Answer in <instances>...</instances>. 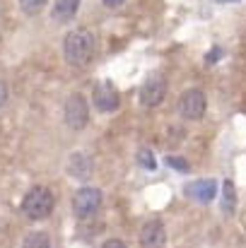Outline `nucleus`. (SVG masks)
<instances>
[{
  "instance_id": "nucleus-10",
  "label": "nucleus",
  "mask_w": 246,
  "mask_h": 248,
  "mask_svg": "<svg viewBox=\"0 0 246 248\" xmlns=\"http://www.w3.org/2000/svg\"><path fill=\"white\" fill-rule=\"evenodd\" d=\"M68 171H70V176H75V178H80V181H87V178L92 176V171H94V162H92V157L78 152V155L70 157Z\"/></svg>"
},
{
  "instance_id": "nucleus-18",
  "label": "nucleus",
  "mask_w": 246,
  "mask_h": 248,
  "mask_svg": "<svg viewBox=\"0 0 246 248\" xmlns=\"http://www.w3.org/2000/svg\"><path fill=\"white\" fill-rule=\"evenodd\" d=\"M5 101H7V87H5V82H0V108Z\"/></svg>"
},
{
  "instance_id": "nucleus-12",
  "label": "nucleus",
  "mask_w": 246,
  "mask_h": 248,
  "mask_svg": "<svg viewBox=\"0 0 246 248\" xmlns=\"http://www.w3.org/2000/svg\"><path fill=\"white\" fill-rule=\"evenodd\" d=\"M222 210L227 215H234V210H237V190H234L232 181L222 183Z\"/></svg>"
},
{
  "instance_id": "nucleus-16",
  "label": "nucleus",
  "mask_w": 246,
  "mask_h": 248,
  "mask_svg": "<svg viewBox=\"0 0 246 248\" xmlns=\"http://www.w3.org/2000/svg\"><path fill=\"white\" fill-rule=\"evenodd\" d=\"M166 164L174 166L176 171H188V164L183 159H179V157H166Z\"/></svg>"
},
{
  "instance_id": "nucleus-20",
  "label": "nucleus",
  "mask_w": 246,
  "mask_h": 248,
  "mask_svg": "<svg viewBox=\"0 0 246 248\" xmlns=\"http://www.w3.org/2000/svg\"><path fill=\"white\" fill-rule=\"evenodd\" d=\"M126 0H104V5L106 7H118V5H123Z\"/></svg>"
},
{
  "instance_id": "nucleus-14",
  "label": "nucleus",
  "mask_w": 246,
  "mask_h": 248,
  "mask_svg": "<svg viewBox=\"0 0 246 248\" xmlns=\"http://www.w3.org/2000/svg\"><path fill=\"white\" fill-rule=\"evenodd\" d=\"M138 162L143 169H148V171H155L157 169V159H155V155L150 152V150H140L138 152Z\"/></svg>"
},
{
  "instance_id": "nucleus-8",
  "label": "nucleus",
  "mask_w": 246,
  "mask_h": 248,
  "mask_svg": "<svg viewBox=\"0 0 246 248\" xmlns=\"http://www.w3.org/2000/svg\"><path fill=\"white\" fill-rule=\"evenodd\" d=\"M164 94H166V82H164L162 78H152V80H148V82L143 84L140 101L145 106H157V104H162Z\"/></svg>"
},
{
  "instance_id": "nucleus-11",
  "label": "nucleus",
  "mask_w": 246,
  "mask_h": 248,
  "mask_svg": "<svg viewBox=\"0 0 246 248\" xmlns=\"http://www.w3.org/2000/svg\"><path fill=\"white\" fill-rule=\"evenodd\" d=\"M80 10V0H56L53 2V17L58 22H70Z\"/></svg>"
},
{
  "instance_id": "nucleus-3",
  "label": "nucleus",
  "mask_w": 246,
  "mask_h": 248,
  "mask_svg": "<svg viewBox=\"0 0 246 248\" xmlns=\"http://www.w3.org/2000/svg\"><path fill=\"white\" fill-rule=\"evenodd\" d=\"M99 205H101V193H99V188L84 186V188H80V190L73 195V212H75L80 219H87V217L97 215Z\"/></svg>"
},
{
  "instance_id": "nucleus-9",
  "label": "nucleus",
  "mask_w": 246,
  "mask_h": 248,
  "mask_svg": "<svg viewBox=\"0 0 246 248\" xmlns=\"http://www.w3.org/2000/svg\"><path fill=\"white\" fill-rule=\"evenodd\" d=\"M215 193H217V183H215L213 178L196 181V183H191V186L186 188V195L193 198V200H198V202H210V200L215 198Z\"/></svg>"
},
{
  "instance_id": "nucleus-6",
  "label": "nucleus",
  "mask_w": 246,
  "mask_h": 248,
  "mask_svg": "<svg viewBox=\"0 0 246 248\" xmlns=\"http://www.w3.org/2000/svg\"><path fill=\"white\" fill-rule=\"evenodd\" d=\"M121 104V96L116 92V87L111 82H101L94 89V106L101 111V113H109V111H116Z\"/></svg>"
},
{
  "instance_id": "nucleus-13",
  "label": "nucleus",
  "mask_w": 246,
  "mask_h": 248,
  "mask_svg": "<svg viewBox=\"0 0 246 248\" xmlns=\"http://www.w3.org/2000/svg\"><path fill=\"white\" fill-rule=\"evenodd\" d=\"M22 248H51V239H49V234H44V232H34V234H29V236L24 239Z\"/></svg>"
},
{
  "instance_id": "nucleus-17",
  "label": "nucleus",
  "mask_w": 246,
  "mask_h": 248,
  "mask_svg": "<svg viewBox=\"0 0 246 248\" xmlns=\"http://www.w3.org/2000/svg\"><path fill=\"white\" fill-rule=\"evenodd\" d=\"M101 248H128V246H126L121 239H109V241L101 244Z\"/></svg>"
},
{
  "instance_id": "nucleus-21",
  "label": "nucleus",
  "mask_w": 246,
  "mask_h": 248,
  "mask_svg": "<svg viewBox=\"0 0 246 248\" xmlns=\"http://www.w3.org/2000/svg\"><path fill=\"white\" fill-rule=\"evenodd\" d=\"M217 2H237V0H217Z\"/></svg>"
},
{
  "instance_id": "nucleus-7",
  "label": "nucleus",
  "mask_w": 246,
  "mask_h": 248,
  "mask_svg": "<svg viewBox=\"0 0 246 248\" xmlns=\"http://www.w3.org/2000/svg\"><path fill=\"white\" fill-rule=\"evenodd\" d=\"M166 244V232L160 219H150L140 229V246L143 248H164Z\"/></svg>"
},
{
  "instance_id": "nucleus-19",
  "label": "nucleus",
  "mask_w": 246,
  "mask_h": 248,
  "mask_svg": "<svg viewBox=\"0 0 246 248\" xmlns=\"http://www.w3.org/2000/svg\"><path fill=\"white\" fill-rule=\"evenodd\" d=\"M220 56H222V51H220V48H213V56H210V58H205V61H208V63H215Z\"/></svg>"
},
{
  "instance_id": "nucleus-4",
  "label": "nucleus",
  "mask_w": 246,
  "mask_h": 248,
  "mask_svg": "<svg viewBox=\"0 0 246 248\" xmlns=\"http://www.w3.org/2000/svg\"><path fill=\"white\" fill-rule=\"evenodd\" d=\"M89 121V104L82 94H70L66 101V123L73 130H82Z\"/></svg>"
},
{
  "instance_id": "nucleus-2",
  "label": "nucleus",
  "mask_w": 246,
  "mask_h": 248,
  "mask_svg": "<svg viewBox=\"0 0 246 248\" xmlns=\"http://www.w3.org/2000/svg\"><path fill=\"white\" fill-rule=\"evenodd\" d=\"M22 212L29 219H44L53 212V193L46 186H34L24 200H22Z\"/></svg>"
},
{
  "instance_id": "nucleus-15",
  "label": "nucleus",
  "mask_w": 246,
  "mask_h": 248,
  "mask_svg": "<svg viewBox=\"0 0 246 248\" xmlns=\"http://www.w3.org/2000/svg\"><path fill=\"white\" fill-rule=\"evenodd\" d=\"M44 5H46V0H19V7H22L27 15H36V12H41Z\"/></svg>"
},
{
  "instance_id": "nucleus-1",
  "label": "nucleus",
  "mask_w": 246,
  "mask_h": 248,
  "mask_svg": "<svg viewBox=\"0 0 246 248\" xmlns=\"http://www.w3.org/2000/svg\"><path fill=\"white\" fill-rule=\"evenodd\" d=\"M63 56L68 61V65L73 68H82L92 61L94 56V36L87 29H75L66 36L63 41Z\"/></svg>"
},
{
  "instance_id": "nucleus-5",
  "label": "nucleus",
  "mask_w": 246,
  "mask_h": 248,
  "mask_svg": "<svg viewBox=\"0 0 246 248\" xmlns=\"http://www.w3.org/2000/svg\"><path fill=\"white\" fill-rule=\"evenodd\" d=\"M179 111L188 121H198L205 113V94L200 89H188L179 99Z\"/></svg>"
}]
</instances>
